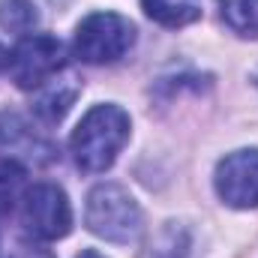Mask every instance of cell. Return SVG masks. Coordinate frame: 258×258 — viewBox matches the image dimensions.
<instances>
[{"label":"cell","mask_w":258,"mask_h":258,"mask_svg":"<svg viewBox=\"0 0 258 258\" xmlns=\"http://www.w3.org/2000/svg\"><path fill=\"white\" fill-rule=\"evenodd\" d=\"M129 141V114L120 105H93L75 126L69 147L75 165L87 174H102L114 165L117 153Z\"/></svg>","instance_id":"1"},{"label":"cell","mask_w":258,"mask_h":258,"mask_svg":"<svg viewBox=\"0 0 258 258\" xmlns=\"http://www.w3.org/2000/svg\"><path fill=\"white\" fill-rule=\"evenodd\" d=\"M87 228L108 243L129 246L141 237L144 216H141V207L135 204V198L123 186L99 183L87 195Z\"/></svg>","instance_id":"2"},{"label":"cell","mask_w":258,"mask_h":258,"mask_svg":"<svg viewBox=\"0 0 258 258\" xmlns=\"http://www.w3.org/2000/svg\"><path fill=\"white\" fill-rule=\"evenodd\" d=\"M135 42L132 21L117 12H93L75 30V57L84 63H114Z\"/></svg>","instance_id":"3"},{"label":"cell","mask_w":258,"mask_h":258,"mask_svg":"<svg viewBox=\"0 0 258 258\" xmlns=\"http://www.w3.org/2000/svg\"><path fill=\"white\" fill-rule=\"evenodd\" d=\"M6 66L21 90H39L63 69V45L48 33H27L12 48Z\"/></svg>","instance_id":"4"},{"label":"cell","mask_w":258,"mask_h":258,"mask_svg":"<svg viewBox=\"0 0 258 258\" xmlns=\"http://www.w3.org/2000/svg\"><path fill=\"white\" fill-rule=\"evenodd\" d=\"M21 222L36 240H57L72 228V207L54 183H36L21 195Z\"/></svg>","instance_id":"5"},{"label":"cell","mask_w":258,"mask_h":258,"mask_svg":"<svg viewBox=\"0 0 258 258\" xmlns=\"http://www.w3.org/2000/svg\"><path fill=\"white\" fill-rule=\"evenodd\" d=\"M216 192L228 207H258V150L228 153L216 165Z\"/></svg>","instance_id":"6"},{"label":"cell","mask_w":258,"mask_h":258,"mask_svg":"<svg viewBox=\"0 0 258 258\" xmlns=\"http://www.w3.org/2000/svg\"><path fill=\"white\" fill-rule=\"evenodd\" d=\"M75 96H78V78L69 75V72L66 75L57 72L51 81H45L39 87V96L33 99V111H36L39 120L57 123L66 111H69V105L75 102Z\"/></svg>","instance_id":"7"},{"label":"cell","mask_w":258,"mask_h":258,"mask_svg":"<svg viewBox=\"0 0 258 258\" xmlns=\"http://www.w3.org/2000/svg\"><path fill=\"white\" fill-rule=\"evenodd\" d=\"M141 6L162 27H186L201 18V0H141Z\"/></svg>","instance_id":"8"},{"label":"cell","mask_w":258,"mask_h":258,"mask_svg":"<svg viewBox=\"0 0 258 258\" xmlns=\"http://www.w3.org/2000/svg\"><path fill=\"white\" fill-rule=\"evenodd\" d=\"M222 21L237 36H258V0H216Z\"/></svg>","instance_id":"9"},{"label":"cell","mask_w":258,"mask_h":258,"mask_svg":"<svg viewBox=\"0 0 258 258\" xmlns=\"http://www.w3.org/2000/svg\"><path fill=\"white\" fill-rule=\"evenodd\" d=\"M186 255H189V234H186V228L177 225V222H168L156 234L147 258H186Z\"/></svg>","instance_id":"10"},{"label":"cell","mask_w":258,"mask_h":258,"mask_svg":"<svg viewBox=\"0 0 258 258\" xmlns=\"http://www.w3.org/2000/svg\"><path fill=\"white\" fill-rule=\"evenodd\" d=\"M36 24V6L30 0H0V27L12 33H27Z\"/></svg>","instance_id":"11"},{"label":"cell","mask_w":258,"mask_h":258,"mask_svg":"<svg viewBox=\"0 0 258 258\" xmlns=\"http://www.w3.org/2000/svg\"><path fill=\"white\" fill-rule=\"evenodd\" d=\"M21 186H24V171L15 162H0V219L9 216L15 198L21 195Z\"/></svg>","instance_id":"12"},{"label":"cell","mask_w":258,"mask_h":258,"mask_svg":"<svg viewBox=\"0 0 258 258\" xmlns=\"http://www.w3.org/2000/svg\"><path fill=\"white\" fill-rule=\"evenodd\" d=\"M9 258H54V255L45 246H39V243H18Z\"/></svg>","instance_id":"13"},{"label":"cell","mask_w":258,"mask_h":258,"mask_svg":"<svg viewBox=\"0 0 258 258\" xmlns=\"http://www.w3.org/2000/svg\"><path fill=\"white\" fill-rule=\"evenodd\" d=\"M78 258H105V255H99L96 249H84V252H81V255H78Z\"/></svg>","instance_id":"14"},{"label":"cell","mask_w":258,"mask_h":258,"mask_svg":"<svg viewBox=\"0 0 258 258\" xmlns=\"http://www.w3.org/2000/svg\"><path fill=\"white\" fill-rule=\"evenodd\" d=\"M9 57H6V51H3V45H0V69H3V63H6Z\"/></svg>","instance_id":"15"},{"label":"cell","mask_w":258,"mask_h":258,"mask_svg":"<svg viewBox=\"0 0 258 258\" xmlns=\"http://www.w3.org/2000/svg\"><path fill=\"white\" fill-rule=\"evenodd\" d=\"M255 81H258V75H255Z\"/></svg>","instance_id":"16"}]
</instances>
